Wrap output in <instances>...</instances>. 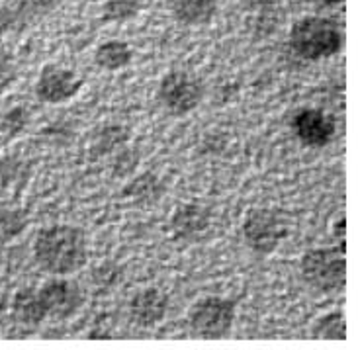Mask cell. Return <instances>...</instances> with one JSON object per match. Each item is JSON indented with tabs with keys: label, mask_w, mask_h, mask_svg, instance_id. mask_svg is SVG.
I'll return each instance as SVG.
<instances>
[{
	"label": "cell",
	"mask_w": 358,
	"mask_h": 350,
	"mask_svg": "<svg viewBox=\"0 0 358 350\" xmlns=\"http://www.w3.org/2000/svg\"><path fill=\"white\" fill-rule=\"evenodd\" d=\"M36 263L53 276L80 270L88 261L87 233L75 225H51L41 229L34 241Z\"/></svg>",
	"instance_id": "1"
},
{
	"label": "cell",
	"mask_w": 358,
	"mask_h": 350,
	"mask_svg": "<svg viewBox=\"0 0 358 350\" xmlns=\"http://www.w3.org/2000/svg\"><path fill=\"white\" fill-rule=\"evenodd\" d=\"M290 48L306 61H321L337 55L343 48V29L329 18L308 16L294 22L290 29Z\"/></svg>",
	"instance_id": "2"
},
{
	"label": "cell",
	"mask_w": 358,
	"mask_h": 350,
	"mask_svg": "<svg viewBox=\"0 0 358 350\" xmlns=\"http://www.w3.org/2000/svg\"><path fill=\"white\" fill-rule=\"evenodd\" d=\"M301 276L317 292H337L347 280L345 253L337 249H311L301 258Z\"/></svg>",
	"instance_id": "3"
},
{
	"label": "cell",
	"mask_w": 358,
	"mask_h": 350,
	"mask_svg": "<svg viewBox=\"0 0 358 350\" xmlns=\"http://www.w3.org/2000/svg\"><path fill=\"white\" fill-rule=\"evenodd\" d=\"M235 302L222 296H208L196 302L188 312V323L192 331L202 339H223L235 323Z\"/></svg>",
	"instance_id": "4"
},
{
	"label": "cell",
	"mask_w": 358,
	"mask_h": 350,
	"mask_svg": "<svg viewBox=\"0 0 358 350\" xmlns=\"http://www.w3.org/2000/svg\"><path fill=\"white\" fill-rule=\"evenodd\" d=\"M157 98L169 114L186 116L200 106L203 87L198 78L186 71H169L159 82Z\"/></svg>",
	"instance_id": "5"
},
{
	"label": "cell",
	"mask_w": 358,
	"mask_h": 350,
	"mask_svg": "<svg viewBox=\"0 0 358 350\" xmlns=\"http://www.w3.org/2000/svg\"><path fill=\"white\" fill-rule=\"evenodd\" d=\"M284 235H286V227L278 214H274L272 210L255 207L249 210L243 219V239L255 253H274Z\"/></svg>",
	"instance_id": "6"
},
{
	"label": "cell",
	"mask_w": 358,
	"mask_h": 350,
	"mask_svg": "<svg viewBox=\"0 0 358 350\" xmlns=\"http://www.w3.org/2000/svg\"><path fill=\"white\" fill-rule=\"evenodd\" d=\"M85 87V78L75 71L48 63L39 71L36 82V96L45 104H63L77 96Z\"/></svg>",
	"instance_id": "7"
},
{
	"label": "cell",
	"mask_w": 358,
	"mask_h": 350,
	"mask_svg": "<svg viewBox=\"0 0 358 350\" xmlns=\"http://www.w3.org/2000/svg\"><path fill=\"white\" fill-rule=\"evenodd\" d=\"M39 300L43 303V309L48 317L53 319H69L83 307L85 298L77 282L67 280L63 276L51 278L38 290Z\"/></svg>",
	"instance_id": "8"
},
{
	"label": "cell",
	"mask_w": 358,
	"mask_h": 350,
	"mask_svg": "<svg viewBox=\"0 0 358 350\" xmlns=\"http://www.w3.org/2000/svg\"><path fill=\"white\" fill-rule=\"evenodd\" d=\"M292 129L301 143L311 149H321L329 145L335 137V122L323 110L301 108L292 117Z\"/></svg>",
	"instance_id": "9"
},
{
	"label": "cell",
	"mask_w": 358,
	"mask_h": 350,
	"mask_svg": "<svg viewBox=\"0 0 358 350\" xmlns=\"http://www.w3.org/2000/svg\"><path fill=\"white\" fill-rule=\"evenodd\" d=\"M169 312V298L157 288L137 292L129 302V317L137 327L151 329L163 321Z\"/></svg>",
	"instance_id": "10"
},
{
	"label": "cell",
	"mask_w": 358,
	"mask_h": 350,
	"mask_svg": "<svg viewBox=\"0 0 358 350\" xmlns=\"http://www.w3.org/2000/svg\"><path fill=\"white\" fill-rule=\"evenodd\" d=\"M51 6L53 2L48 0H22L12 6H0V36L12 29L26 28L29 22L41 18L45 12H49Z\"/></svg>",
	"instance_id": "11"
},
{
	"label": "cell",
	"mask_w": 358,
	"mask_h": 350,
	"mask_svg": "<svg viewBox=\"0 0 358 350\" xmlns=\"http://www.w3.org/2000/svg\"><path fill=\"white\" fill-rule=\"evenodd\" d=\"M173 233L178 239H196L210 227V214L200 204H184L173 215Z\"/></svg>",
	"instance_id": "12"
},
{
	"label": "cell",
	"mask_w": 358,
	"mask_h": 350,
	"mask_svg": "<svg viewBox=\"0 0 358 350\" xmlns=\"http://www.w3.org/2000/svg\"><path fill=\"white\" fill-rule=\"evenodd\" d=\"M169 10L184 26H203L217 14V0H169Z\"/></svg>",
	"instance_id": "13"
},
{
	"label": "cell",
	"mask_w": 358,
	"mask_h": 350,
	"mask_svg": "<svg viewBox=\"0 0 358 350\" xmlns=\"http://www.w3.org/2000/svg\"><path fill=\"white\" fill-rule=\"evenodd\" d=\"M12 317L16 319V323L26 325V327H38L39 323L48 317L43 303L39 300L38 290L26 288V290L16 292L12 300Z\"/></svg>",
	"instance_id": "14"
},
{
	"label": "cell",
	"mask_w": 358,
	"mask_h": 350,
	"mask_svg": "<svg viewBox=\"0 0 358 350\" xmlns=\"http://www.w3.org/2000/svg\"><path fill=\"white\" fill-rule=\"evenodd\" d=\"M131 61H134V49L127 41H122V39H108L104 43H100L94 51L96 67L110 71V73L129 67Z\"/></svg>",
	"instance_id": "15"
},
{
	"label": "cell",
	"mask_w": 358,
	"mask_h": 350,
	"mask_svg": "<svg viewBox=\"0 0 358 350\" xmlns=\"http://www.w3.org/2000/svg\"><path fill=\"white\" fill-rule=\"evenodd\" d=\"M165 192H166V188L161 184V180H159L155 175L145 173V175L137 176L131 184L126 186L124 196L129 198V200H134V202H137V204L151 205V204H155V202H159Z\"/></svg>",
	"instance_id": "16"
},
{
	"label": "cell",
	"mask_w": 358,
	"mask_h": 350,
	"mask_svg": "<svg viewBox=\"0 0 358 350\" xmlns=\"http://www.w3.org/2000/svg\"><path fill=\"white\" fill-rule=\"evenodd\" d=\"M28 214L18 207H0V243L16 239L28 227Z\"/></svg>",
	"instance_id": "17"
},
{
	"label": "cell",
	"mask_w": 358,
	"mask_h": 350,
	"mask_svg": "<svg viewBox=\"0 0 358 350\" xmlns=\"http://www.w3.org/2000/svg\"><path fill=\"white\" fill-rule=\"evenodd\" d=\"M313 337L323 341H345L347 339V323L341 312H333L321 317L313 327Z\"/></svg>",
	"instance_id": "18"
},
{
	"label": "cell",
	"mask_w": 358,
	"mask_h": 350,
	"mask_svg": "<svg viewBox=\"0 0 358 350\" xmlns=\"http://www.w3.org/2000/svg\"><path fill=\"white\" fill-rule=\"evenodd\" d=\"M129 131L122 126H106L104 129L98 131V136L92 141V155H104L114 151L116 147H120L124 141H127Z\"/></svg>",
	"instance_id": "19"
},
{
	"label": "cell",
	"mask_w": 358,
	"mask_h": 350,
	"mask_svg": "<svg viewBox=\"0 0 358 350\" xmlns=\"http://www.w3.org/2000/svg\"><path fill=\"white\" fill-rule=\"evenodd\" d=\"M143 0H106L102 6V20L106 22H126L136 18L141 12Z\"/></svg>",
	"instance_id": "20"
},
{
	"label": "cell",
	"mask_w": 358,
	"mask_h": 350,
	"mask_svg": "<svg viewBox=\"0 0 358 350\" xmlns=\"http://www.w3.org/2000/svg\"><path fill=\"white\" fill-rule=\"evenodd\" d=\"M28 124V114H26V108H14L10 114H6L4 122H2V129L8 133V136H16L20 133Z\"/></svg>",
	"instance_id": "21"
},
{
	"label": "cell",
	"mask_w": 358,
	"mask_h": 350,
	"mask_svg": "<svg viewBox=\"0 0 358 350\" xmlns=\"http://www.w3.org/2000/svg\"><path fill=\"white\" fill-rule=\"evenodd\" d=\"M16 80V65L10 55L0 51V94H4Z\"/></svg>",
	"instance_id": "22"
},
{
	"label": "cell",
	"mask_w": 358,
	"mask_h": 350,
	"mask_svg": "<svg viewBox=\"0 0 358 350\" xmlns=\"http://www.w3.org/2000/svg\"><path fill=\"white\" fill-rule=\"evenodd\" d=\"M310 2H315V4H321V6H339L345 0H310Z\"/></svg>",
	"instance_id": "23"
},
{
	"label": "cell",
	"mask_w": 358,
	"mask_h": 350,
	"mask_svg": "<svg viewBox=\"0 0 358 350\" xmlns=\"http://www.w3.org/2000/svg\"><path fill=\"white\" fill-rule=\"evenodd\" d=\"M4 309H6V298H4V296L0 293V313L4 312Z\"/></svg>",
	"instance_id": "24"
}]
</instances>
